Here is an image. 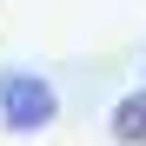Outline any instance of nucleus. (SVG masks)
<instances>
[{
  "label": "nucleus",
  "instance_id": "f257e3e1",
  "mask_svg": "<svg viewBox=\"0 0 146 146\" xmlns=\"http://www.w3.org/2000/svg\"><path fill=\"white\" fill-rule=\"evenodd\" d=\"M0 119L7 133H46L60 119V93L40 73H0Z\"/></svg>",
  "mask_w": 146,
  "mask_h": 146
},
{
  "label": "nucleus",
  "instance_id": "f03ea898",
  "mask_svg": "<svg viewBox=\"0 0 146 146\" xmlns=\"http://www.w3.org/2000/svg\"><path fill=\"white\" fill-rule=\"evenodd\" d=\"M113 139L119 146H146V93H126L113 106Z\"/></svg>",
  "mask_w": 146,
  "mask_h": 146
}]
</instances>
